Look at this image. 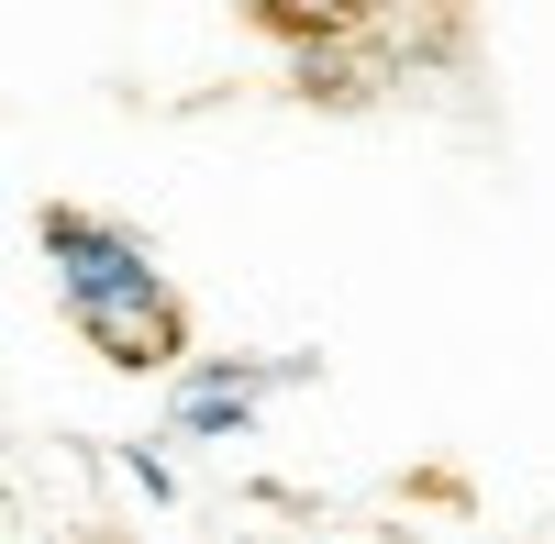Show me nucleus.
I'll list each match as a JSON object with an SVG mask.
<instances>
[{
	"label": "nucleus",
	"instance_id": "3",
	"mask_svg": "<svg viewBox=\"0 0 555 544\" xmlns=\"http://www.w3.org/2000/svg\"><path fill=\"white\" fill-rule=\"evenodd\" d=\"M122 478L145 489V501H167V489H178V478H167V456H156V444H133V456H122Z\"/></svg>",
	"mask_w": 555,
	"mask_h": 544
},
{
	"label": "nucleus",
	"instance_id": "1",
	"mask_svg": "<svg viewBox=\"0 0 555 544\" xmlns=\"http://www.w3.org/2000/svg\"><path fill=\"white\" fill-rule=\"evenodd\" d=\"M44 256H56V300H67V323H101V311L167 300V267H156V245L133 234V222L78 211V200H56V211H44Z\"/></svg>",
	"mask_w": 555,
	"mask_h": 544
},
{
	"label": "nucleus",
	"instance_id": "2",
	"mask_svg": "<svg viewBox=\"0 0 555 544\" xmlns=\"http://www.w3.org/2000/svg\"><path fill=\"white\" fill-rule=\"evenodd\" d=\"M311 378V355H201V367H178V400H167V433L178 444H234L256 433V400Z\"/></svg>",
	"mask_w": 555,
	"mask_h": 544
}]
</instances>
